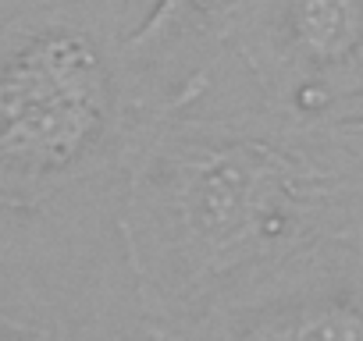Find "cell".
I'll return each instance as SVG.
<instances>
[{
  "label": "cell",
  "mask_w": 363,
  "mask_h": 341,
  "mask_svg": "<svg viewBox=\"0 0 363 341\" xmlns=\"http://www.w3.org/2000/svg\"><path fill=\"white\" fill-rule=\"evenodd\" d=\"M111 117V71L82 29L50 25L0 54V196H29L86 156Z\"/></svg>",
  "instance_id": "1"
},
{
  "label": "cell",
  "mask_w": 363,
  "mask_h": 341,
  "mask_svg": "<svg viewBox=\"0 0 363 341\" xmlns=\"http://www.w3.org/2000/svg\"><path fill=\"white\" fill-rule=\"evenodd\" d=\"M267 200V170L250 153H218L196 167L186 189V217L200 242L225 249L260 217Z\"/></svg>",
  "instance_id": "2"
},
{
  "label": "cell",
  "mask_w": 363,
  "mask_h": 341,
  "mask_svg": "<svg viewBox=\"0 0 363 341\" xmlns=\"http://www.w3.org/2000/svg\"><path fill=\"white\" fill-rule=\"evenodd\" d=\"M296 29L303 47L320 61L345 57L363 29V0H299Z\"/></svg>",
  "instance_id": "3"
},
{
  "label": "cell",
  "mask_w": 363,
  "mask_h": 341,
  "mask_svg": "<svg viewBox=\"0 0 363 341\" xmlns=\"http://www.w3.org/2000/svg\"><path fill=\"white\" fill-rule=\"evenodd\" d=\"M264 341H363V316L349 306L303 309L264 334Z\"/></svg>",
  "instance_id": "4"
},
{
  "label": "cell",
  "mask_w": 363,
  "mask_h": 341,
  "mask_svg": "<svg viewBox=\"0 0 363 341\" xmlns=\"http://www.w3.org/2000/svg\"><path fill=\"white\" fill-rule=\"evenodd\" d=\"M221 4H225V0H157L153 15L125 43V54L128 57H139V54H150V50L164 47L171 36L182 33V25H189L193 18H203V15L218 11Z\"/></svg>",
  "instance_id": "5"
}]
</instances>
